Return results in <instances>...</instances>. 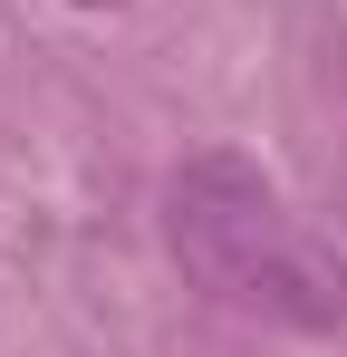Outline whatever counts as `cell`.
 I'll use <instances>...</instances> for the list:
<instances>
[{
    "instance_id": "7a4b0ae2",
    "label": "cell",
    "mask_w": 347,
    "mask_h": 357,
    "mask_svg": "<svg viewBox=\"0 0 347 357\" xmlns=\"http://www.w3.org/2000/svg\"><path fill=\"white\" fill-rule=\"evenodd\" d=\"M77 10H116V0H77Z\"/></svg>"
},
{
    "instance_id": "6da1fadb",
    "label": "cell",
    "mask_w": 347,
    "mask_h": 357,
    "mask_svg": "<svg viewBox=\"0 0 347 357\" xmlns=\"http://www.w3.org/2000/svg\"><path fill=\"white\" fill-rule=\"evenodd\" d=\"M164 241H174V261L222 299V309H251V319H270V328H338L347 319L338 251L309 232V222L289 213V193L261 174L251 155H231V145L174 165Z\"/></svg>"
}]
</instances>
